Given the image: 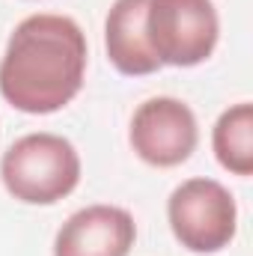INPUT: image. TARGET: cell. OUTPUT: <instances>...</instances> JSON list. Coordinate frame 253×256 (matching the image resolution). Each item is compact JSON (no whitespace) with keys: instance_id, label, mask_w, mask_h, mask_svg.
<instances>
[{"instance_id":"6da1fadb","label":"cell","mask_w":253,"mask_h":256,"mask_svg":"<svg viewBox=\"0 0 253 256\" xmlns=\"http://www.w3.org/2000/svg\"><path fill=\"white\" fill-rule=\"evenodd\" d=\"M86 74V36L68 15H30L9 36L0 60L3 98L33 116L57 114L80 92Z\"/></svg>"},{"instance_id":"7a4b0ae2","label":"cell","mask_w":253,"mask_h":256,"mask_svg":"<svg viewBox=\"0 0 253 256\" xmlns=\"http://www.w3.org/2000/svg\"><path fill=\"white\" fill-rule=\"evenodd\" d=\"M0 179L18 202L54 206L78 188L80 155L60 134H24L3 152Z\"/></svg>"},{"instance_id":"3957f363","label":"cell","mask_w":253,"mask_h":256,"mask_svg":"<svg viewBox=\"0 0 253 256\" xmlns=\"http://www.w3.org/2000/svg\"><path fill=\"white\" fill-rule=\"evenodd\" d=\"M220 36L218 9L212 0H149L146 9V39L161 66L206 63Z\"/></svg>"},{"instance_id":"277c9868","label":"cell","mask_w":253,"mask_h":256,"mask_svg":"<svg viewBox=\"0 0 253 256\" xmlns=\"http://www.w3.org/2000/svg\"><path fill=\"white\" fill-rule=\"evenodd\" d=\"M167 218L176 242L190 254H218L230 248L238 230L232 194L214 179H188L170 194Z\"/></svg>"},{"instance_id":"5b68a950","label":"cell","mask_w":253,"mask_h":256,"mask_svg":"<svg viewBox=\"0 0 253 256\" xmlns=\"http://www.w3.org/2000/svg\"><path fill=\"white\" fill-rule=\"evenodd\" d=\"M128 140L140 161L152 167H179L194 155L200 128L194 110L185 102L158 96L134 110Z\"/></svg>"},{"instance_id":"8992f818","label":"cell","mask_w":253,"mask_h":256,"mask_svg":"<svg viewBox=\"0 0 253 256\" xmlns=\"http://www.w3.org/2000/svg\"><path fill=\"white\" fill-rule=\"evenodd\" d=\"M137 224L120 206H86L74 212L54 238V256H128Z\"/></svg>"},{"instance_id":"52a82bcc","label":"cell","mask_w":253,"mask_h":256,"mask_svg":"<svg viewBox=\"0 0 253 256\" xmlns=\"http://www.w3.org/2000/svg\"><path fill=\"white\" fill-rule=\"evenodd\" d=\"M146 9L149 0H116L104 21V48L116 72L143 78L158 72L161 63L146 39Z\"/></svg>"},{"instance_id":"ba28073f","label":"cell","mask_w":253,"mask_h":256,"mask_svg":"<svg viewBox=\"0 0 253 256\" xmlns=\"http://www.w3.org/2000/svg\"><path fill=\"white\" fill-rule=\"evenodd\" d=\"M212 146L224 170L236 176L253 173V108L248 102L220 114L212 131Z\"/></svg>"}]
</instances>
